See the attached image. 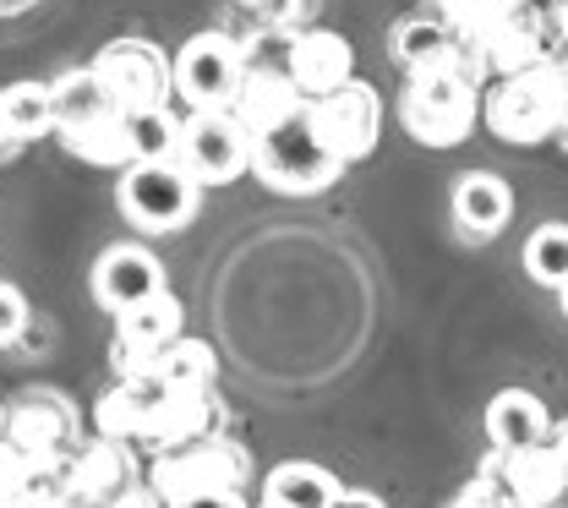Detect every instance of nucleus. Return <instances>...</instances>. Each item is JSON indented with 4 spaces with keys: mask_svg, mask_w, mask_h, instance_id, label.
<instances>
[{
    "mask_svg": "<svg viewBox=\"0 0 568 508\" xmlns=\"http://www.w3.org/2000/svg\"><path fill=\"white\" fill-rule=\"evenodd\" d=\"M55 138L67 153L104 164V170H126L132 164V132H126V110L115 104V93L99 82L93 67L55 77Z\"/></svg>",
    "mask_w": 568,
    "mask_h": 508,
    "instance_id": "2",
    "label": "nucleus"
},
{
    "mask_svg": "<svg viewBox=\"0 0 568 508\" xmlns=\"http://www.w3.org/2000/svg\"><path fill=\"white\" fill-rule=\"evenodd\" d=\"M17 148H22V138L11 132V121H6V110H0V159H11Z\"/></svg>",
    "mask_w": 568,
    "mask_h": 508,
    "instance_id": "35",
    "label": "nucleus"
},
{
    "mask_svg": "<svg viewBox=\"0 0 568 508\" xmlns=\"http://www.w3.org/2000/svg\"><path fill=\"white\" fill-rule=\"evenodd\" d=\"M481 50V67L487 77H514L525 67H541L558 55V33H552V17H547V0H514L493 28L476 39Z\"/></svg>",
    "mask_w": 568,
    "mask_h": 508,
    "instance_id": "13",
    "label": "nucleus"
},
{
    "mask_svg": "<svg viewBox=\"0 0 568 508\" xmlns=\"http://www.w3.org/2000/svg\"><path fill=\"white\" fill-rule=\"evenodd\" d=\"M99 82L115 93L121 110H159L175 104V55H164L153 39H110L93 61Z\"/></svg>",
    "mask_w": 568,
    "mask_h": 508,
    "instance_id": "9",
    "label": "nucleus"
},
{
    "mask_svg": "<svg viewBox=\"0 0 568 508\" xmlns=\"http://www.w3.org/2000/svg\"><path fill=\"white\" fill-rule=\"evenodd\" d=\"M115 209L142 235H175L203 209V181L181 159H138L115 181Z\"/></svg>",
    "mask_w": 568,
    "mask_h": 508,
    "instance_id": "4",
    "label": "nucleus"
},
{
    "mask_svg": "<svg viewBox=\"0 0 568 508\" xmlns=\"http://www.w3.org/2000/svg\"><path fill=\"white\" fill-rule=\"evenodd\" d=\"M110 508H170V504H164V498H159V492L148 487V476H142L138 487H126V492H121V498H115Z\"/></svg>",
    "mask_w": 568,
    "mask_h": 508,
    "instance_id": "31",
    "label": "nucleus"
},
{
    "mask_svg": "<svg viewBox=\"0 0 568 508\" xmlns=\"http://www.w3.org/2000/svg\"><path fill=\"white\" fill-rule=\"evenodd\" d=\"M0 110H6V121L22 143L55 138V82H6Z\"/></svg>",
    "mask_w": 568,
    "mask_h": 508,
    "instance_id": "23",
    "label": "nucleus"
},
{
    "mask_svg": "<svg viewBox=\"0 0 568 508\" xmlns=\"http://www.w3.org/2000/svg\"><path fill=\"white\" fill-rule=\"evenodd\" d=\"M399 126L405 138L422 148H459L470 143V132L481 126V82L454 72L405 77L399 88Z\"/></svg>",
    "mask_w": 568,
    "mask_h": 508,
    "instance_id": "5",
    "label": "nucleus"
},
{
    "mask_svg": "<svg viewBox=\"0 0 568 508\" xmlns=\"http://www.w3.org/2000/svg\"><path fill=\"white\" fill-rule=\"evenodd\" d=\"M558 301H564V317H568V285H564V291H558Z\"/></svg>",
    "mask_w": 568,
    "mask_h": 508,
    "instance_id": "39",
    "label": "nucleus"
},
{
    "mask_svg": "<svg viewBox=\"0 0 568 508\" xmlns=\"http://www.w3.org/2000/svg\"><path fill=\"white\" fill-rule=\"evenodd\" d=\"M568 115V55H552L541 67L514 77H493L481 88V126L508 148L552 143Z\"/></svg>",
    "mask_w": 568,
    "mask_h": 508,
    "instance_id": "1",
    "label": "nucleus"
},
{
    "mask_svg": "<svg viewBox=\"0 0 568 508\" xmlns=\"http://www.w3.org/2000/svg\"><path fill=\"white\" fill-rule=\"evenodd\" d=\"M306 121H312L317 143L351 170V164H361V159H372V148H377V138H383V93H377L372 82L351 77L345 88L312 99V104H306Z\"/></svg>",
    "mask_w": 568,
    "mask_h": 508,
    "instance_id": "8",
    "label": "nucleus"
},
{
    "mask_svg": "<svg viewBox=\"0 0 568 508\" xmlns=\"http://www.w3.org/2000/svg\"><path fill=\"white\" fill-rule=\"evenodd\" d=\"M448 508H519V498L508 492V481L493 476V470H476L465 487H459V498Z\"/></svg>",
    "mask_w": 568,
    "mask_h": 508,
    "instance_id": "28",
    "label": "nucleus"
},
{
    "mask_svg": "<svg viewBox=\"0 0 568 508\" xmlns=\"http://www.w3.org/2000/svg\"><path fill=\"white\" fill-rule=\"evenodd\" d=\"M547 17H552V33H558V55H568V0H547Z\"/></svg>",
    "mask_w": 568,
    "mask_h": 508,
    "instance_id": "32",
    "label": "nucleus"
},
{
    "mask_svg": "<svg viewBox=\"0 0 568 508\" xmlns=\"http://www.w3.org/2000/svg\"><path fill=\"white\" fill-rule=\"evenodd\" d=\"M263 498L280 508H328L339 498V476L328 465H312V459H284L268 470Z\"/></svg>",
    "mask_w": 568,
    "mask_h": 508,
    "instance_id": "22",
    "label": "nucleus"
},
{
    "mask_svg": "<svg viewBox=\"0 0 568 508\" xmlns=\"http://www.w3.org/2000/svg\"><path fill=\"white\" fill-rule=\"evenodd\" d=\"M175 508H252L241 492H209V498H192V504H175Z\"/></svg>",
    "mask_w": 568,
    "mask_h": 508,
    "instance_id": "33",
    "label": "nucleus"
},
{
    "mask_svg": "<svg viewBox=\"0 0 568 508\" xmlns=\"http://www.w3.org/2000/svg\"><path fill=\"white\" fill-rule=\"evenodd\" d=\"M164 383V377H159ZM209 433H224V399H219V383L213 388H175L164 383L159 405H153V421L142 437V454H164V448H181V443H197Z\"/></svg>",
    "mask_w": 568,
    "mask_h": 508,
    "instance_id": "16",
    "label": "nucleus"
},
{
    "mask_svg": "<svg viewBox=\"0 0 568 508\" xmlns=\"http://www.w3.org/2000/svg\"><path fill=\"white\" fill-rule=\"evenodd\" d=\"M525 274L541 291H564L568 285V224H541L525 241Z\"/></svg>",
    "mask_w": 568,
    "mask_h": 508,
    "instance_id": "26",
    "label": "nucleus"
},
{
    "mask_svg": "<svg viewBox=\"0 0 568 508\" xmlns=\"http://www.w3.org/2000/svg\"><path fill=\"white\" fill-rule=\"evenodd\" d=\"M153 377H164V383H175V388H213V377H219V362H213L209 339H192V334H181V339H170L153 366H148Z\"/></svg>",
    "mask_w": 568,
    "mask_h": 508,
    "instance_id": "24",
    "label": "nucleus"
},
{
    "mask_svg": "<svg viewBox=\"0 0 568 508\" xmlns=\"http://www.w3.org/2000/svg\"><path fill=\"white\" fill-rule=\"evenodd\" d=\"M388 50H394V61L405 67V77H432V72H454V77H470V82H493L487 67H481V50L454 28V22H443V17H405V22H394V33H388Z\"/></svg>",
    "mask_w": 568,
    "mask_h": 508,
    "instance_id": "12",
    "label": "nucleus"
},
{
    "mask_svg": "<svg viewBox=\"0 0 568 508\" xmlns=\"http://www.w3.org/2000/svg\"><path fill=\"white\" fill-rule=\"evenodd\" d=\"M159 291H170L164 285V263L148 246L121 241V246H110L93 263V301L104 312H126V306H138V301H148V295H159Z\"/></svg>",
    "mask_w": 568,
    "mask_h": 508,
    "instance_id": "19",
    "label": "nucleus"
},
{
    "mask_svg": "<svg viewBox=\"0 0 568 508\" xmlns=\"http://www.w3.org/2000/svg\"><path fill=\"white\" fill-rule=\"evenodd\" d=\"M142 454L132 443H115V437L93 433L82 437V448L67 459V481H71V504L77 508H110L126 487L142 481Z\"/></svg>",
    "mask_w": 568,
    "mask_h": 508,
    "instance_id": "15",
    "label": "nucleus"
},
{
    "mask_svg": "<svg viewBox=\"0 0 568 508\" xmlns=\"http://www.w3.org/2000/svg\"><path fill=\"white\" fill-rule=\"evenodd\" d=\"M6 508H28V504H6Z\"/></svg>",
    "mask_w": 568,
    "mask_h": 508,
    "instance_id": "42",
    "label": "nucleus"
},
{
    "mask_svg": "<svg viewBox=\"0 0 568 508\" xmlns=\"http://www.w3.org/2000/svg\"><path fill=\"white\" fill-rule=\"evenodd\" d=\"M284 72L306 99H323L334 88H345L355 77V50L345 33L334 28H295L290 50H284Z\"/></svg>",
    "mask_w": 568,
    "mask_h": 508,
    "instance_id": "18",
    "label": "nucleus"
},
{
    "mask_svg": "<svg viewBox=\"0 0 568 508\" xmlns=\"http://www.w3.org/2000/svg\"><path fill=\"white\" fill-rule=\"evenodd\" d=\"M175 159L203 186H230V181L252 175V138L235 121V110H186Z\"/></svg>",
    "mask_w": 568,
    "mask_h": 508,
    "instance_id": "10",
    "label": "nucleus"
},
{
    "mask_svg": "<svg viewBox=\"0 0 568 508\" xmlns=\"http://www.w3.org/2000/svg\"><path fill=\"white\" fill-rule=\"evenodd\" d=\"M508 6H514V0H432V17L454 22V28H459V33H465V39L476 44V39H481V33L493 28V22L503 17V11H508Z\"/></svg>",
    "mask_w": 568,
    "mask_h": 508,
    "instance_id": "27",
    "label": "nucleus"
},
{
    "mask_svg": "<svg viewBox=\"0 0 568 508\" xmlns=\"http://www.w3.org/2000/svg\"><path fill=\"white\" fill-rule=\"evenodd\" d=\"M246 481H252V454L230 433H209L148 459V487L170 508L209 498V492H241Z\"/></svg>",
    "mask_w": 568,
    "mask_h": 508,
    "instance_id": "3",
    "label": "nucleus"
},
{
    "mask_svg": "<svg viewBox=\"0 0 568 508\" xmlns=\"http://www.w3.org/2000/svg\"><path fill=\"white\" fill-rule=\"evenodd\" d=\"M246 77V39L209 28L175 50V99L186 110H230Z\"/></svg>",
    "mask_w": 568,
    "mask_h": 508,
    "instance_id": "7",
    "label": "nucleus"
},
{
    "mask_svg": "<svg viewBox=\"0 0 568 508\" xmlns=\"http://www.w3.org/2000/svg\"><path fill=\"white\" fill-rule=\"evenodd\" d=\"M22 6H28V0H0V11H22Z\"/></svg>",
    "mask_w": 568,
    "mask_h": 508,
    "instance_id": "37",
    "label": "nucleus"
},
{
    "mask_svg": "<svg viewBox=\"0 0 568 508\" xmlns=\"http://www.w3.org/2000/svg\"><path fill=\"white\" fill-rule=\"evenodd\" d=\"M186 334V306L175 301L170 291L148 295L138 306H126V312H115V339H110V362L121 377H138L153 366V356L170 345V339H181Z\"/></svg>",
    "mask_w": 568,
    "mask_h": 508,
    "instance_id": "14",
    "label": "nucleus"
},
{
    "mask_svg": "<svg viewBox=\"0 0 568 508\" xmlns=\"http://www.w3.org/2000/svg\"><path fill=\"white\" fill-rule=\"evenodd\" d=\"M547 437H552V448L568 459V421H552V433H547Z\"/></svg>",
    "mask_w": 568,
    "mask_h": 508,
    "instance_id": "36",
    "label": "nucleus"
},
{
    "mask_svg": "<svg viewBox=\"0 0 568 508\" xmlns=\"http://www.w3.org/2000/svg\"><path fill=\"white\" fill-rule=\"evenodd\" d=\"M22 328H28V295L0 280V350H6V345H17V339H22Z\"/></svg>",
    "mask_w": 568,
    "mask_h": 508,
    "instance_id": "29",
    "label": "nucleus"
},
{
    "mask_svg": "<svg viewBox=\"0 0 568 508\" xmlns=\"http://www.w3.org/2000/svg\"><path fill=\"white\" fill-rule=\"evenodd\" d=\"M257 508H280V504H268V498H263V504H257Z\"/></svg>",
    "mask_w": 568,
    "mask_h": 508,
    "instance_id": "41",
    "label": "nucleus"
},
{
    "mask_svg": "<svg viewBox=\"0 0 568 508\" xmlns=\"http://www.w3.org/2000/svg\"><path fill=\"white\" fill-rule=\"evenodd\" d=\"M547 433H552V410L530 388H503V394H493V405H487V443H493V454L536 448Z\"/></svg>",
    "mask_w": 568,
    "mask_h": 508,
    "instance_id": "21",
    "label": "nucleus"
},
{
    "mask_svg": "<svg viewBox=\"0 0 568 508\" xmlns=\"http://www.w3.org/2000/svg\"><path fill=\"white\" fill-rule=\"evenodd\" d=\"M181 121L175 104H159V110H126V132H132V164L138 159H175L181 148Z\"/></svg>",
    "mask_w": 568,
    "mask_h": 508,
    "instance_id": "25",
    "label": "nucleus"
},
{
    "mask_svg": "<svg viewBox=\"0 0 568 508\" xmlns=\"http://www.w3.org/2000/svg\"><path fill=\"white\" fill-rule=\"evenodd\" d=\"M0 437H6V405H0Z\"/></svg>",
    "mask_w": 568,
    "mask_h": 508,
    "instance_id": "40",
    "label": "nucleus"
},
{
    "mask_svg": "<svg viewBox=\"0 0 568 508\" xmlns=\"http://www.w3.org/2000/svg\"><path fill=\"white\" fill-rule=\"evenodd\" d=\"M252 175L268 192H280V197H317V192H328L345 175V164L317 143V132H312V121L301 110L295 121L252 138Z\"/></svg>",
    "mask_w": 568,
    "mask_h": 508,
    "instance_id": "6",
    "label": "nucleus"
},
{
    "mask_svg": "<svg viewBox=\"0 0 568 508\" xmlns=\"http://www.w3.org/2000/svg\"><path fill=\"white\" fill-rule=\"evenodd\" d=\"M82 437V416L61 388H28L6 405V443L28 459H71Z\"/></svg>",
    "mask_w": 568,
    "mask_h": 508,
    "instance_id": "11",
    "label": "nucleus"
},
{
    "mask_svg": "<svg viewBox=\"0 0 568 508\" xmlns=\"http://www.w3.org/2000/svg\"><path fill=\"white\" fill-rule=\"evenodd\" d=\"M328 508H388V504H383L377 492H351V487H339V498Z\"/></svg>",
    "mask_w": 568,
    "mask_h": 508,
    "instance_id": "34",
    "label": "nucleus"
},
{
    "mask_svg": "<svg viewBox=\"0 0 568 508\" xmlns=\"http://www.w3.org/2000/svg\"><path fill=\"white\" fill-rule=\"evenodd\" d=\"M514 214V192L493 170H465L454 181V224L465 241H497V230Z\"/></svg>",
    "mask_w": 568,
    "mask_h": 508,
    "instance_id": "20",
    "label": "nucleus"
},
{
    "mask_svg": "<svg viewBox=\"0 0 568 508\" xmlns=\"http://www.w3.org/2000/svg\"><path fill=\"white\" fill-rule=\"evenodd\" d=\"M28 454H17L6 437H0V508L6 504H22V476H28Z\"/></svg>",
    "mask_w": 568,
    "mask_h": 508,
    "instance_id": "30",
    "label": "nucleus"
},
{
    "mask_svg": "<svg viewBox=\"0 0 568 508\" xmlns=\"http://www.w3.org/2000/svg\"><path fill=\"white\" fill-rule=\"evenodd\" d=\"M481 470L503 476L519 508H568V459L552 448V437L519 454H487Z\"/></svg>",
    "mask_w": 568,
    "mask_h": 508,
    "instance_id": "17",
    "label": "nucleus"
},
{
    "mask_svg": "<svg viewBox=\"0 0 568 508\" xmlns=\"http://www.w3.org/2000/svg\"><path fill=\"white\" fill-rule=\"evenodd\" d=\"M558 143H564V148H568V115H564V132H558Z\"/></svg>",
    "mask_w": 568,
    "mask_h": 508,
    "instance_id": "38",
    "label": "nucleus"
}]
</instances>
